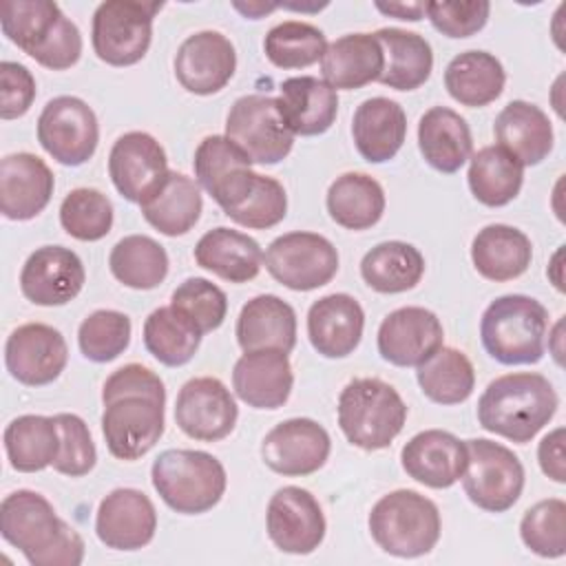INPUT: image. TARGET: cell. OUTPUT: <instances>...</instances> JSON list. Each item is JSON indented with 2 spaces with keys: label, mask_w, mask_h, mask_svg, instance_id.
<instances>
[{
  "label": "cell",
  "mask_w": 566,
  "mask_h": 566,
  "mask_svg": "<svg viewBox=\"0 0 566 566\" xmlns=\"http://www.w3.org/2000/svg\"><path fill=\"white\" fill-rule=\"evenodd\" d=\"M102 436L117 460H139L164 433V380L139 363L115 369L102 387Z\"/></svg>",
  "instance_id": "1"
},
{
  "label": "cell",
  "mask_w": 566,
  "mask_h": 566,
  "mask_svg": "<svg viewBox=\"0 0 566 566\" xmlns=\"http://www.w3.org/2000/svg\"><path fill=\"white\" fill-rule=\"evenodd\" d=\"M0 533L31 566H80L84 559L82 535L55 513L42 493L29 489L2 500Z\"/></svg>",
  "instance_id": "2"
},
{
  "label": "cell",
  "mask_w": 566,
  "mask_h": 566,
  "mask_svg": "<svg viewBox=\"0 0 566 566\" xmlns=\"http://www.w3.org/2000/svg\"><path fill=\"white\" fill-rule=\"evenodd\" d=\"M559 405L555 387L535 371L497 376L478 400V422L484 431L511 442H531L555 416Z\"/></svg>",
  "instance_id": "3"
},
{
  "label": "cell",
  "mask_w": 566,
  "mask_h": 566,
  "mask_svg": "<svg viewBox=\"0 0 566 566\" xmlns=\"http://www.w3.org/2000/svg\"><path fill=\"white\" fill-rule=\"evenodd\" d=\"M0 27L9 42L51 71H66L82 55V33L51 0H4Z\"/></svg>",
  "instance_id": "4"
},
{
  "label": "cell",
  "mask_w": 566,
  "mask_h": 566,
  "mask_svg": "<svg viewBox=\"0 0 566 566\" xmlns=\"http://www.w3.org/2000/svg\"><path fill=\"white\" fill-rule=\"evenodd\" d=\"M548 310L533 296L504 294L489 303L480 321L486 354L502 365H533L544 358Z\"/></svg>",
  "instance_id": "5"
},
{
  "label": "cell",
  "mask_w": 566,
  "mask_h": 566,
  "mask_svg": "<svg viewBox=\"0 0 566 566\" xmlns=\"http://www.w3.org/2000/svg\"><path fill=\"white\" fill-rule=\"evenodd\" d=\"M150 480L159 497L181 515H201L217 506L226 493L223 464L208 451L166 449L153 467Z\"/></svg>",
  "instance_id": "6"
},
{
  "label": "cell",
  "mask_w": 566,
  "mask_h": 566,
  "mask_svg": "<svg viewBox=\"0 0 566 566\" xmlns=\"http://www.w3.org/2000/svg\"><path fill=\"white\" fill-rule=\"evenodd\" d=\"M338 427L363 451L387 449L407 422L400 394L380 378H354L338 396Z\"/></svg>",
  "instance_id": "7"
},
{
  "label": "cell",
  "mask_w": 566,
  "mask_h": 566,
  "mask_svg": "<svg viewBox=\"0 0 566 566\" xmlns=\"http://www.w3.org/2000/svg\"><path fill=\"white\" fill-rule=\"evenodd\" d=\"M367 524L378 548L407 559L431 553L442 531L438 506L411 489L382 495L371 506Z\"/></svg>",
  "instance_id": "8"
},
{
  "label": "cell",
  "mask_w": 566,
  "mask_h": 566,
  "mask_svg": "<svg viewBox=\"0 0 566 566\" xmlns=\"http://www.w3.org/2000/svg\"><path fill=\"white\" fill-rule=\"evenodd\" d=\"M161 2L106 0L93 13L91 42L95 55L111 66H133L150 49L153 20Z\"/></svg>",
  "instance_id": "9"
},
{
  "label": "cell",
  "mask_w": 566,
  "mask_h": 566,
  "mask_svg": "<svg viewBox=\"0 0 566 566\" xmlns=\"http://www.w3.org/2000/svg\"><path fill=\"white\" fill-rule=\"evenodd\" d=\"M469 462L462 473L467 497L486 513L509 511L524 491V467L504 444L473 438L467 440Z\"/></svg>",
  "instance_id": "10"
},
{
  "label": "cell",
  "mask_w": 566,
  "mask_h": 566,
  "mask_svg": "<svg viewBox=\"0 0 566 566\" xmlns=\"http://www.w3.org/2000/svg\"><path fill=\"white\" fill-rule=\"evenodd\" d=\"M226 137L237 144L252 164L261 166L283 161L294 146V135L283 122L276 99L261 93L234 99L226 117Z\"/></svg>",
  "instance_id": "11"
},
{
  "label": "cell",
  "mask_w": 566,
  "mask_h": 566,
  "mask_svg": "<svg viewBox=\"0 0 566 566\" xmlns=\"http://www.w3.org/2000/svg\"><path fill=\"white\" fill-rule=\"evenodd\" d=\"M263 259L272 279L294 292L323 287L338 272V250L316 232L281 234L268 245Z\"/></svg>",
  "instance_id": "12"
},
{
  "label": "cell",
  "mask_w": 566,
  "mask_h": 566,
  "mask_svg": "<svg viewBox=\"0 0 566 566\" xmlns=\"http://www.w3.org/2000/svg\"><path fill=\"white\" fill-rule=\"evenodd\" d=\"M38 142L62 166H82L99 142L97 117L80 97H53L38 117Z\"/></svg>",
  "instance_id": "13"
},
{
  "label": "cell",
  "mask_w": 566,
  "mask_h": 566,
  "mask_svg": "<svg viewBox=\"0 0 566 566\" xmlns=\"http://www.w3.org/2000/svg\"><path fill=\"white\" fill-rule=\"evenodd\" d=\"M239 407L230 389L214 376L184 382L175 402V422L192 440L217 442L232 433Z\"/></svg>",
  "instance_id": "14"
},
{
  "label": "cell",
  "mask_w": 566,
  "mask_h": 566,
  "mask_svg": "<svg viewBox=\"0 0 566 566\" xmlns=\"http://www.w3.org/2000/svg\"><path fill=\"white\" fill-rule=\"evenodd\" d=\"M265 528L279 551L310 555L321 546L327 524L318 500L307 489L283 486L268 502Z\"/></svg>",
  "instance_id": "15"
},
{
  "label": "cell",
  "mask_w": 566,
  "mask_h": 566,
  "mask_svg": "<svg viewBox=\"0 0 566 566\" xmlns=\"http://www.w3.org/2000/svg\"><path fill=\"white\" fill-rule=\"evenodd\" d=\"M332 451L329 433L312 418H290L274 424L263 442L261 458L279 475L298 478L318 471Z\"/></svg>",
  "instance_id": "16"
},
{
  "label": "cell",
  "mask_w": 566,
  "mask_h": 566,
  "mask_svg": "<svg viewBox=\"0 0 566 566\" xmlns=\"http://www.w3.org/2000/svg\"><path fill=\"white\" fill-rule=\"evenodd\" d=\"M69 347L60 329L46 323L15 327L4 345V365L13 380L27 387L53 382L66 367Z\"/></svg>",
  "instance_id": "17"
},
{
  "label": "cell",
  "mask_w": 566,
  "mask_h": 566,
  "mask_svg": "<svg viewBox=\"0 0 566 566\" xmlns=\"http://www.w3.org/2000/svg\"><path fill=\"white\" fill-rule=\"evenodd\" d=\"M444 343L440 318L418 305H407L389 312L376 336L378 354L396 367H418L433 356Z\"/></svg>",
  "instance_id": "18"
},
{
  "label": "cell",
  "mask_w": 566,
  "mask_h": 566,
  "mask_svg": "<svg viewBox=\"0 0 566 566\" xmlns=\"http://www.w3.org/2000/svg\"><path fill=\"white\" fill-rule=\"evenodd\" d=\"M82 259L64 245H42L29 254L20 272V290L27 301L42 307L71 303L84 287Z\"/></svg>",
  "instance_id": "19"
},
{
  "label": "cell",
  "mask_w": 566,
  "mask_h": 566,
  "mask_svg": "<svg viewBox=\"0 0 566 566\" xmlns=\"http://www.w3.org/2000/svg\"><path fill=\"white\" fill-rule=\"evenodd\" d=\"M157 531V511L137 489H115L102 497L95 515L97 539L113 551H139Z\"/></svg>",
  "instance_id": "20"
},
{
  "label": "cell",
  "mask_w": 566,
  "mask_h": 566,
  "mask_svg": "<svg viewBox=\"0 0 566 566\" xmlns=\"http://www.w3.org/2000/svg\"><path fill=\"white\" fill-rule=\"evenodd\" d=\"M234 69V46L219 31H199L188 35L175 55V77L195 95L219 93L232 80Z\"/></svg>",
  "instance_id": "21"
},
{
  "label": "cell",
  "mask_w": 566,
  "mask_h": 566,
  "mask_svg": "<svg viewBox=\"0 0 566 566\" xmlns=\"http://www.w3.org/2000/svg\"><path fill=\"white\" fill-rule=\"evenodd\" d=\"M108 175L126 201L142 203V199L168 175L166 150L144 130L124 133L108 153Z\"/></svg>",
  "instance_id": "22"
},
{
  "label": "cell",
  "mask_w": 566,
  "mask_h": 566,
  "mask_svg": "<svg viewBox=\"0 0 566 566\" xmlns=\"http://www.w3.org/2000/svg\"><path fill=\"white\" fill-rule=\"evenodd\" d=\"M469 462L467 442L442 429H424L416 433L400 451L405 473L429 489L453 486Z\"/></svg>",
  "instance_id": "23"
},
{
  "label": "cell",
  "mask_w": 566,
  "mask_h": 566,
  "mask_svg": "<svg viewBox=\"0 0 566 566\" xmlns=\"http://www.w3.org/2000/svg\"><path fill=\"white\" fill-rule=\"evenodd\" d=\"M55 179L51 168L31 153H13L0 161V210L11 221L38 217L51 201Z\"/></svg>",
  "instance_id": "24"
},
{
  "label": "cell",
  "mask_w": 566,
  "mask_h": 566,
  "mask_svg": "<svg viewBox=\"0 0 566 566\" xmlns=\"http://www.w3.org/2000/svg\"><path fill=\"white\" fill-rule=\"evenodd\" d=\"M294 385L292 365L281 349L243 352L232 369L234 394L252 409H279Z\"/></svg>",
  "instance_id": "25"
},
{
  "label": "cell",
  "mask_w": 566,
  "mask_h": 566,
  "mask_svg": "<svg viewBox=\"0 0 566 566\" xmlns=\"http://www.w3.org/2000/svg\"><path fill=\"white\" fill-rule=\"evenodd\" d=\"M365 329V312L360 303L343 292L321 296L307 312V336L312 347L325 358L349 356Z\"/></svg>",
  "instance_id": "26"
},
{
  "label": "cell",
  "mask_w": 566,
  "mask_h": 566,
  "mask_svg": "<svg viewBox=\"0 0 566 566\" xmlns=\"http://www.w3.org/2000/svg\"><path fill=\"white\" fill-rule=\"evenodd\" d=\"M279 111L292 135L314 137L332 128L338 113L336 91L318 77H287L279 86Z\"/></svg>",
  "instance_id": "27"
},
{
  "label": "cell",
  "mask_w": 566,
  "mask_h": 566,
  "mask_svg": "<svg viewBox=\"0 0 566 566\" xmlns=\"http://www.w3.org/2000/svg\"><path fill=\"white\" fill-rule=\"evenodd\" d=\"M493 135L497 146L522 166L542 164L553 150V124L548 115L524 99L509 102L495 117Z\"/></svg>",
  "instance_id": "28"
},
{
  "label": "cell",
  "mask_w": 566,
  "mask_h": 566,
  "mask_svg": "<svg viewBox=\"0 0 566 566\" xmlns=\"http://www.w3.org/2000/svg\"><path fill=\"white\" fill-rule=\"evenodd\" d=\"M352 137L365 161H389L405 144L407 115L402 106L389 97H369L354 113Z\"/></svg>",
  "instance_id": "29"
},
{
  "label": "cell",
  "mask_w": 566,
  "mask_h": 566,
  "mask_svg": "<svg viewBox=\"0 0 566 566\" xmlns=\"http://www.w3.org/2000/svg\"><path fill=\"white\" fill-rule=\"evenodd\" d=\"M385 55L374 33H347L327 44L321 57V73L334 91H354L376 82Z\"/></svg>",
  "instance_id": "30"
},
{
  "label": "cell",
  "mask_w": 566,
  "mask_h": 566,
  "mask_svg": "<svg viewBox=\"0 0 566 566\" xmlns=\"http://www.w3.org/2000/svg\"><path fill=\"white\" fill-rule=\"evenodd\" d=\"M139 208L144 219L157 232L179 237L192 230L201 217V188L184 172L168 170V175L142 199Z\"/></svg>",
  "instance_id": "31"
},
{
  "label": "cell",
  "mask_w": 566,
  "mask_h": 566,
  "mask_svg": "<svg viewBox=\"0 0 566 566\" xmlns=\"http://www.w3.org/2000/svg\"><path fill=\"white\" fill-rule=\"evenodd\" d=\"M234 334L243 352L281 349L290 354L296 345V314L283 298L259 294L241 307Z\"/></svg>",
  "instance_id": "32"
},
{
  "label": "cell",
  "mask_w": 566,
  "mask_h": 566,
  "mask_svg": "<svg viewBox=\"0 0 566 566\" xmlns=\"http://www.w3.org/2000/svg\"><path fill=\"white\" fill-rule=\"evenodd\" d=\"M418 148L431 168L453 175L471 157V128L453 108L433 106L418 122Z\"/></svg>",
  "instance_id": "33"
},
{
  "label": "cell",
  "mask_w": 566,
  "mask_h": 566,
  "mask_svg": "<svg viewBox=\"0 0 566 566\" xmlns=\"http://www.w3.org/2000/svg\"><path fill=\"white\" fill-rule=\"evenodd\" d=\"M195 261L223 281L248 283L261 272L263 250L252 237L219 226L197 241Z\"/></svg>",
  "instance_id": "34"
},
{
  "label": "cell",
  "mask_w": 566,
  "mask_h": 566,
  "mask_svg": "<svg viewBox=\"0 0 566 566\" xmlns=\"http://www.w3.org/2000/svg\"><path fill=\"white\" fill-rule=\"evenodd\" d=\"M533 259L531 239L513 226L491 223L471 243V261L480 276L504 283L522 276Z\"/></svg>",
  "instance_id": "35"
},
{
  "label": "cell",
  "mask_w": 566,
  "mask_h": 566,
  "mask_svg": "<svg viewBox=\"0 0 566 566\" xmlns=\"http://www.w3.org/2000/svg\"><path fill=\"white\" fill-rule=\"evenodd\" d=\"M374 35L385 55V66L378 77L380 84L396 91H413L429 80L433 71V51L420 33L385 27Z\"/></svg>",
  "instance_id": "36"
},
{
  "label": "cell",
  "mask_w": 566,
  "mask_h": 566,
  "mask_svg": "<svg viewBox=\"0 0 566 566\" xmlns=\"http://www.w3.org/2000/svg\"><path fill=\"white\" fill-rule=\"evenodd\" d=\"M506 84L502 62L489 51H464L444 69V86L449 95L469 108L495 102Z\"/></svg>",
  "instance_id": "37"
},
{
  "label": "cell",
  "mask_w": 566,
  "mask_h": 566,
  "mask_svg": "<svg viewBox=\"0 0 566 566\" xmlns=\"http://www.w3.org/2000/svg\"><path fill=\"white\" fill-rule=\"evenodd\" d=\"M2 440L11 469L20 473L53 467L60 453V431L53 416H18L7 424Z\"/></svg>",
  "instance_id": "38"
},
{
  "label": "cell",
  "mask_w": 566,
  "mask_h": 566,
  "mask_svg": "<svg viewBox=\"0 0 566 566\" xmlns=\"http://www.w3.org/2000/svg\"><path fill=\"white\" fill-rule=\"evenodd\" d=\"M325 206L332 221L338 226L367 230L376 226L385 212V190L365 172H345L329 184Z\"/></svg>",
  "instance_id": "39"
},
{
  "label": "cell",
  "mask_w": 566,
  "mask_h": 566,
  "mask_svg": "<svg viewBox=\"0 0 566 566\" xmlns=\"http://www.w3.org/2000/svg\"><path fill=\"white\" fill-rule=\"evenodd\" d=\"M424 274V256L407 241H382L360 261L363 281L380 294L413 290Z\"/></svg>",
  "instance_id": "40"
},
{
  "label": "cell",
  "mask_w": 566,
  "mask_h": 566,
  "mask_svg": "<svg viewBox=\"0 0 566 566\" xmlns=\"http://www.w3.org/2000/svg\"><path fill=\"white\" fill-rule=\"evenodd\" d=\"M471 195L489 206L502 208L511 203L524 184V166L500 146H484L469 157Z\"/></svg>",
  "instance_id": "41"
},
{
  "label": "cell",
  "mask_w": 566,
  "mask_h": 566,
  "mask_svg": "<svg viewBox=\"0 0 566 566\" xmlns=\"http://www.w3.org/2000/svg\"><path fill=\"white\" fill-rule=\"evenodd\" d=\"M201 332L172 305L157 307L144 321V345L166 367H181L199 349Z\"/></svg>",
  "instance_id": "42"
},
{
  "label": "cell",
  "mask_w": 566,
  "mask_h": 566,
  "mask_svg": "<svg viewBox=\"0 0 566 566\" xmlns=\"http://www.w3.org/2000/svg\"><path fill=\"white\" fill-rule=\"evenodd\" d=\"M168 265L164 245L146 234H128L119 239L108 256L113 276L133 290H153L164 283Z\"/></svg>",
  "instance_id": "43"
},
{
  "label": "cell",
  "mask_w": 566,
  "mask_h": 566,
  "mask_svg": "<svg viewBox=\"0 0 566 566\" xmlns=\"http://www.w3.org/2000/svg\"><path fill=\"white\" fill-rule=\"evenodd\" d=\"M422 394L438 405H460L475 387V369L469 356L455 347H440L416 371Z\"/></svg>",
  "instance_id": "44"
},
{
  "label": "cell",
  "mask_w": 566,
  "mask_h": 566,
  "mask_svg": "<svg viewBox=\"0 0 566 566\" xmlns=\"http://www.w3.org/2000/svg\"><path fill=\"white\" fill-rule=\"evenodd\" d=\"M327 49L325 33L301 20H285L272 27L263 40L265 57L279 69H305L321 62Z\"/></svg>",
  "instance_id": "45"
},
{
  "label": "cell",
  "mask_w": 566,
  "mask_h": 566,
  "mask_svg": "<svg viewBox=\"0 0 566 566\" xmlns=\"http://www.w3.org/2000/svg\"><path fill=\"white\" fill-rule=\"evenodd\" d=\"M60 223L77 241H99L113 228V203L95 188H75L62 199Z\"/></svg>",
  "instance_id": "46"
},
{
  "label": "cell",
  "mask_w": 566,
  "mask_h": 566,
  "mask_svg": "<svg viewBox=\"0 0 566 566\" xmlns=\"http://www.w3.org/2000/svg\"><path fill=\"white\" fill-rule=\"evenodd\" d=\"M130 318L117 310H95L77 329V345L84 358L111 363L126 352L130 343Z\"/></svg>",
  "instance_id": "47"
},
{
  "label": "cell",
  "mask_w": 566,
  "mask_h": 566,
  "mask_svg": "<svg viewBox=\"0 0 566 566\" xmlns=\"http://www.w3.org/2000/svg\"><path fill=\"white\" fill-rule=\"evenodd\" d=\"M520 537L539 557H562L566 553V502L548 497L533 504L520 522Z\"/></svg>",
  "instance_id": "48"
},
{
  "label": "cell",
  "mask_w": 566,
  "mask_h": 566,
  "mask_svg": "<svg viewBox=\"0 0 566 566\" xmlns=\"http://www.w3.org/2000/svg\"><path fill=\"white\" fill-rule=\"evenodd\" d=\"M287 214V195L281 181L268 175H259L245 197L226 212L234 223L250 230H268L281 223Z\"/></svg>",
  "instance_id": "49"
},
{
  "label": "cell",
  "mask_w": 566,
  "mask_h": 566,
  "mask_svg": "<svg viewBox=\"0 0 566 566\" xmlns=\"http://www.w3.org/2000/svg\"><path fill=\"white\" fill-rule=\"evenodd\" d=\"M170 305L179 310L201 334H208L226 321L228 296L208 279L190 276L170 296Z\"/></svg>",
  "instance_id": "50"
},
{
  "label": "cell",
  "mask_w": 566,
  "mask_h": 566,
  "mask_svg": "<svg viewBox=\"0 0 566 566\" xmlns=\"http://www.w3.org/2000/svg\"><path fill=\"white\" fill-rule=\"evenodd\" d=\"M195 177L197 184L212 195L234 170L252 166L250 157L232 144L226 135H208L195 150Z\"/></svg>",
  "instance_id": "51"
},
{
  "label": "cell",
  "mask_w": 566,
  "mask_h": 566,
  "mask_svg": "<svg viewBox=\"0 0 566 566\" xmlns=\"http://www.w3.org/2000/svg\"><path fill=\"white\" fill-rule=\"evenodd\" d=\"M53 418L60 431V453L53 469L69 478L86 475L97 462V451L86 422L75 413H57Z\"/></svg>",
  "instance_id": "52"
},
{
  "label": "cell",
  "mask_w": 566,
  "mask_h": 566,
  "mask_svg": "<svg viewBox=\"0 0 566 566\" xmlns=\"http://www.w3.org/2000/svg\"><path fill=\"white\" fill-rule=\"evenodd\" d=\"M491 13V4L475 2H427V18L433 29L447 38H471L482 31Z\"/></svg>",
  "instance_id": "53"
},
{
  "label": "cell",
  "mask_w": 566,
  "mask_h": 566,
  "mask_svg": "<svg viewBox=\"0 0 566 566\" xmlns=\"http://www.w3.org/2000/svg\"><path fill=\"white\" fill-rule=\"evenodd\" d=\"M35 99V80L24 64L4 60L0 64V117H22Z\"/></svg>",
  "instance_id": "54"
},
{
  "label": "cell",
  "mask_w": 566,
  "mask_h": 566,
  "mask_svg": "<svg viewBox=\"0 0 566 566\" xmlns=\"http://www.w3.org/2000/svg\"><path fill=\"white\" fill-rule=\"evenodd\" d=\"M537 462L544 475L553 482H566V460H564V427L553 429L548 436L542 438L537 447Z\"/></svg>",
  "instance_id": "55"
},
{
  "label": "cell",
  "mask_w": 566,
  "mask_h": 566,
  "mask_svg": "<svg viewBox=\"0 0 566 566\" xmlns=\"http://www.w3.org/2000/svg\"><path fill=\"white\" fill-rule=\"evenodd\" d=\"M376 9L385 15H394L398 20L416 22L427 13V2H389V4L376 2Z\"/></svg>",
  "instance_id": "56"
},
{
  "label": "cell",
  "mask_w": 566,
  "mask_h": 566,
  "mask_svg": "<svg viewBox=\"0 0 566 566\" xmlns=\"http://www.w3.org/2000/svg\"><path fill=\"white\" fill-rule=\"evenodd\" d=\"M562 327H564V321H559L557 325H555V332H553V336H548V340H555V345H548V349L553 352V356H555V360L562 365Z\"/></svg>",
  "instance_id": "57"
}]
</instances>
